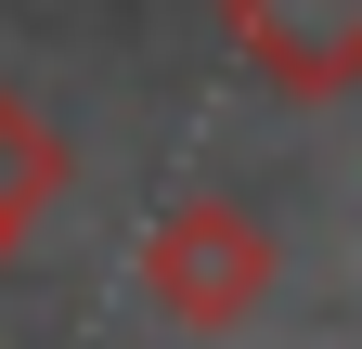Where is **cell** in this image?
Returning a JSON list of instances; mask_svg holds the SVG:
<instances>
[{
	"instance_id": "1",
	"label": "cell",
	"mask_w": 362,
	"mask_h": 349,
	"mask_svg": "<svg viewBox=\"0 0 362 349\" xmlns=\"http://www.w3.org/2000/svg\"><path fill=\"white\" fill-rule=\"evenodd\" d=\"M272 220L259 207H233V194H181L168 220L143 233V297L168 324H194V336H233L259 297H272Z\"/></svg>"
},
{
	"instance_id": "2",
	"label": "cell",
	"mask_w": 362,
	"mask_h": 349,
	"mask_svg": "<svg viewBox=\"0 0 362 349\" xmlns=\"http://www.w3.org/2000/svg\"><path fill=\"white\" fill-rule=\"evenodd\" d=\"M220 39L285 104H337L362 78V0H220Z\"/></svg>"
},
{
	"instance_id": "3",
	"label": "cell",
	"mask_w": 362,
	"mask_h": 349,
	"mask_svg": "<svg viewBox=\"0 0 362 349\" xmlns=\"http://www.w3.org/2000/svg\"><path fill=\"white\" fill-rule=\"evenodd\" d=\"M52 194H65V143H52V117H39L26 91H0V233H26Z\"/></svg>"
},
{
	"instance_id": "4",
	"label": "cell",
	"mask_w": 362,
	"mask_h": 349,
	"mask_svg": "<svg viewBox=\"0 0 362 349\" xmlns=\"http://www.w3.org/2000/svg\"><path fill=\"white\" fill-rule=\"evenodd\" d=\"M0 259H13V233H0Z\"/></svg>"
}]
</instances>
